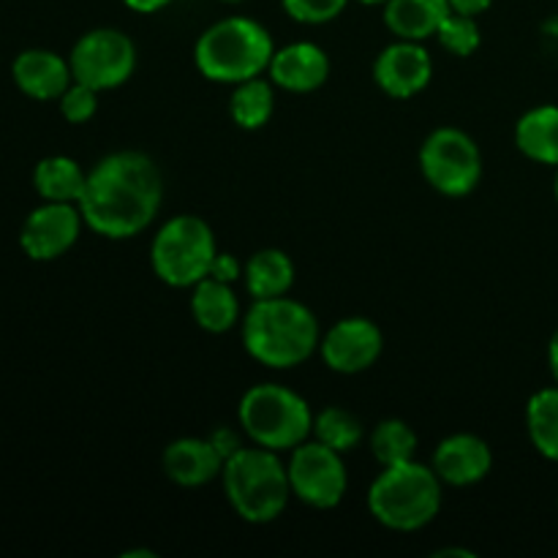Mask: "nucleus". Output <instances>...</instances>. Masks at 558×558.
I'll use <instances>...</instances> for the list:
<instances>
[{"label": "nucleus", "mask_w": 558, "mask_h": 558, "mask_svg": "<svg viewBox=\"0 0 558 558\" xmlns=\"http://www.w3.org/2000/svg\"><path fill=\"white\" fill-rule=\"evenodd\" d=\"M161 202L163 180L156 161L140 150H118L87 172L80 210L90 232L129 240L150 227Z\"/></svg>", "instance_id": "obj_1"}, {"label": "nucleus", "mask_w": 558, "mask_h": 558, "mask_svg": "<svg viewBox=\"0 0 558 558\" xmlns=\"http://www.w3.org/2000/svg\"><path fill=\"white\" fill-rule=\"evenodd\" d=\"M319 341L322 330L314 311L287 294L254 300L243 319L245 352L267 368H298L319 349Z\"/></svg>", "instance_id": "obj_2"}, {"label": "nucleus", "mask_w": 558, "mask_h": 558, "mask_svg": "<svg viewBox=\"0 0 558 558\" xmlns=\"http://www.w3.org/2000/svg\"><path fill=\"white\" fill-rule=\"evenodd\" d=\"M221 483L232 510L256 526L278 521L292 499L287 463L276 450L259 445L232 452L223 461Z\"/></svg>", "instance_id": "obj_3"}, {"label": "nucleus", "mask_w": 558, "mask_h": 558, "mask_svg": "<svg viewBox=\"0 0 558 558\" xmlns=\"http://www.w3.org/2000/svg\"><path fill=\"white\" fill-rule=\"evenodd\" d=\"M276 54L272 36L265 25L248 16H227L207 27L194 49L196 69L205 80L240 85L262 76Z\"/></svg>", "instance_id": "obj_4"}, {"label": "nucleus", "mask_w": 558, "mask_h": 558, "mask_svg": "<svg viewBox=\"0 0 558 558\" xmlns=\"http://www.w3.org/2000/svg\"><path fill=\"white\" fill-rule=\"evenodd\" d=\"M368 510L390 532H420L441 510L439 474L417 461L381 466L371 483Z\"/></svg>", "instance_id": "obj_5"}, {"label": "nucleus", "mask_w": 558, "mask_h": 558, "mask_svg": "<svg viewBox=\"0 0 558 558\" xmlns=\"http://www.w3.org/2000/svg\"><path fill=\"white\" fill-rule=\"evenodd\" d=\"M240 428L254 445L276 452H292L308 441L314 430V412L308 401L283 385H254L245 390L238 407Z\"/></svg>", "instance_id": "obj_6"}, {"label": "nucleus", "mask_w": 558, "mask_h": 558, "mask_svg": "<svg viewBox=\"0 0 558 558\" xmlns=\"http://www.w3.org/2000/svg\"><path fill=\"white\" fill-rule=\"evenodd\" d=\"M216 254V234L207 221L196 216H174L153 238L150 265L167 287L194 289L202 278L210 276Z\"/></svg>", "instance_id": "obj_7"}, {"label": "nucleus", "mask_w": 558, "mask_h": 558, "mask_svg": "<svg viewBox=\"0 0 558 558\" xmlns=\"http://www.w3.org/2000/svg\"><path fill=\"white\" fill-rule=\"evenodd\" d=\"M420 169L430 189L445 196H466L483 178V153L461 129H436L420 147Z\"/></svg>", "instance_id": "obj_8"}, {"label": "nucleus", "mask_w": 558, "mask_h": 558, "mask_svg": "<svg viewBox=\"0 0 558 558\" xmlns=\"http://www.w3.org/2000/svg\"><path fill=\"white\" fill-rule=\"evenodd\" d=\"M74 82L90 85L93 90H114L125 85L136 69V47L123 31L96 27L74 44L69 54Z\"/></svg>", "instance_id": "obj_9"}, {"label": "nucleus", "mask_w": 558, "mask_h": 558, "mask_svg": "<svg viewBox=\"0 0 558 558\" xmlns=\"http://www.w3.org/2000/svg\"><path fill=\"white\" fill-rule=\"evenodd\" d=\"M292 496L314 510H336L349 488L347 463L341 452L322 441H303L287 463Z\"/></svg>", "instance_id": "obj_10"}, {"label": "nucleus", "mask_w": 558, "mask_h": 558, "mask_svg": "<svg viewBox=\"0 0 558 558\" xmlns=\"http://www.w3.org/2000/svg\"><path fill=\"white\" fill-rule=\"evenodd\" d=\"M82 223H85V218H82L80 205H71V202H44L22 223V254L33 262L60 259L80 240Z\"/></svg>", "instance_id": "obj_11"}, {"label": "nucleus", "mask_w": 558, "mask_h": 558, "mask_svg": "<svg viewBox=\"0 0 558 558\" xmlns=\"http://www.w3.org/2000/svg\"><path fill=\"white\" fill-rule=\"evenodd\" d=\"M381 349H385V338H381L379 325L365 316L336 322L319 341V354L327 368L347 376L368 371L381 357Z\"/></svg>", "instance_id": "obj_12"}, {"label": "nucleus", "mask_w": 558, "mask_h": 558, "mask_svg": "<svg viewBox=\"0 0 558 558\" xmlns=\"http://www.w3.org/2000/svg\"><path fill=\"white\" fill-rule=\"evenodd\" d=\"M374 80L387 96L412 98L434 80V58L423 41L398 38L379 52L374 63Z\"/></svg>", "instance_id": "obj_13"}, {"label": "nucleus", "mask_w": 558, "mask_h": 558, "mask_svg": "<svg viewBox=\"0 0 558 558\" xmlns=\"http://www.w3.org/2000/svg\"><path fill=\"white\" fill-rule=\"evenodd\" d=\"M494 466L488 441L474 434H452L434 450V472L452 488H469L483 483Z\"/></svg>", "instance_id": "obj_14"}, {"label": "nucleus", "mask_w": 558, "mask_h": 558, "mask_svg": "<svg viewBox=\"0 0 558 558\" xmlns=\"http://www.w3.org/2000/svg\"><path fill=\"white\" fill-rule=\"evenodd\" d=\"M14 85L33 101H58L65 87L74 82L69 58H60L52 49H25L11 65Z\"/></svg>", "instance_id": "obj_15"}, {"label": "nucleus", "mask_w": 558, "mask_h": 558, "mask_svg": "<svg viewBox=\"0 0 558 558\" xmlns=\"http://www.w3.org/2000/svg\"><path fill=\"white\" fill-rule=\"evenodd\" d=\"M267 71H270L272 85L283 87L289 93H311L319 90L327 76H330V58L316 44L298 41L276 49Z\"/></svg>", "instance_id": "obj_16"}, {"label": "nucleus", "mask_w": 558, "mask_h": 558, "mask_svg": "<svg viewBox=\"0 0 558 558\" xmlns=\"http://www.w3.org/2000/svg\"><path fill=\"white\" fill-rule=\"evenodd\" d=\"M161 463L163 474L180 488H202L223 472V456L218 447L210 439H194V436L172 441L163 450Z\"/></svg>", "instance_id": "obj_17"}, {"label": "nucleus", "mask_w": 558, "mask_h": 558, "mask_svg": "<svg viewBox=\"0 0 558 558\" xmlns=\"http://www.w3.org/2000/svg\"><path fill=\"white\" fill-rule=\"evenodd\" d=\"M450 0H387L385 25L396 38L428 41L450 14Z\"/></svg>", "instance_id": "obj_18"}, {"label": "nucleus", "mask_w": 558, "mask_h": 558, "mask_svg": "<svg viewBox=\"0 0 558 558\" xmlns=\"http://www.w3.org/2000/svg\"><path fill=\"white\" fill-rule=\"evenodd\" d=\"M191 314L196 325L207 332H229L240 319V303L232 283H223L218 278H202L191 294Z\"/></svg>", "instance_id": "obj_19"}, {"label": "nucleus", "mask_w": 558, "mask_h": 558, "mask_svg": "<svg viewBox=\"0 0 558 558\" xmlns=\"http://www.w3.org/2000/svg\"><path fill=\"white\" fill-rule=\"evenodd\" d=\"M515 145L532 161L545 167H558V107L543 104L518 120Z\"/></svg>", "instance_id": "obj_20"}, {"label": "nucleus", "mask_w": 558, "mask_h": 558, "mask_svg": "<svg viewBox=\"0 0 558 558\" xmlns=\"http://www.w3.org/2000/svg\"><path fill=\"white\" fill-rule=\"evenodd\" d=\"M245 289L254 300H272L289 294L294 283V265L283 251H256L243 267Z\"/></svg>", "instance_id": "obj_21"}, {"label": "nucleus", "mask_w": 558, "mask_h": 558, "mask_svg": "<svg viewBox=\"0 0 558 558\" xmlns=\"http://www.w3.org/2000/svg\"><path fill=\"white\" fill-rule=\"evenodd\" d=\"M87 172L69 156H47L33 169V189L44 202H71L80 205Z\"/></svg>", "instance_id": "obj_22"}, {"label": "nucleus", "mask_w": 558, "mask_h": 558, "mask_svg": "<svg viewBox=\"0 0 558 558\" xmlns=\"http://www.w3.org/2000/svg\"><path fill=\"white\" fill-rule=\"evenodd\" d=\"M526 428L534 450L558 463V385L537 390L529 398Z\"/></svg>", "instance_id": "obj_23"}, {"label": "nucleus", "mask_w": 558, "mask_h": 558, "mask_svg": "<svg viewBox=\"0 0 558 558\" xmlns=\"http://www.w3.org/2000/svg\"><path fill=\"white\" fill-rule=\"evenodd\" d=\"M272 109H276V93H272L270 82L254 76V80L234 85L232 98H229V114H232L240 129H262V125L270 123Z\"/></svg>", "instance_id": "obj_24"}, {"label": "nucleus", "mask_w": 558, "mask_h": 558, "mask_svg": "<svg viewBox=\"0 0 558 558\" xmlns=\"http://www.w3.org/2000/svg\"><path fill=\"white\" fill-rule=\"evenodd\" d=\"M316 441L327 445L330 450L347 452L357 450L365 439V428L349 409L343 407H327L319 414H314V430H311Z\"/></svg>", "instance_id": "obj_25"}, {"label": "nucleus", "mask_w": 558, "mask_h": 558, "mask_svg": "<svg viewBox=\"0 0 558 558\" xmlns=\"http://www.w3.org/2000/svg\"><path fill=\"white\" fill-rule=\"evenodd\" d=\"M371 452L381 466H398V463L414 461L417 452V434L403 420H381L371 430Z\"/></svg>", "instance_id": "obj_26"}, {"label": "nucleus", "mask_w": 558, "mask_h": 558, "mask_svg": "<svg viewBox=\"0 0 558 558\" xmlns=\"http://www.w3.org/2000/svg\"><path fill=\"white\" fill-rule=\"evenodd\" d=\"M436 38H439V44L447 52L458 54V58H469L472 52H477L480 41H483L477 16L458 14V11H450V14H447V20L441 22Z\"/></svg>", "instance_id": "obj_27"}, {"label": "nucleus", "mask_w": 558, "mask_h": 558, "mask_svg": "<svg viewBox=\"0 0 558 558\" xmlns=\"http://www.w3.org/2000/svg\"><path fill=\"white\" fill-rule=\"evenodd\" d=\"M349 0H281L283 11L300 25H325L338 20Z\"/></svg>", "instance_id": "obj_28"}, {"label": "nucleus", "mask_w": 558, "mask_h": 558, "mask_svg": "<svg viewBox=\"0 0 558 558\" xmlns=\"http://www.w3.org/2000/svg\"><path fill=\"white\" fill-rule=\"evenodd\" d=\"M58 101H60V114H63L69 123L82 125L96 114L98 90H93L90 85H82V82H71Z\"/></svg>", "instance_id": "obj_29"}, {"label": "nucleus", "mask_w": 558, "mask_h": 558, "mask_svg": "<svg viewBox=\"0 0 558 558\" xmlns=\"http://www.w3.org/2000/svg\"><path fill=\"white\" fill-rule=\"evenodd\" d=\"M210 278H218V281L223 283H234L238 278H243V265H240L232 254H221V251H218L210 267Z\"/></svg>", "instance_id": "obj_30"}, {"label": "nucleus", "mask_w": 558, "mask_h": 558, "mask_svg": "<svg viewBox=\"0 0 558 558\" xmlns=\"http://www.w3.org/2000/svg\"><path fill=\"white\" fill-rule=\"evenodd\" d=\"M210 441L218 447V452H221V456H223V461H227V458L232 456V452H238L240 447H243V445H240L238 434H234V430H229V428H218L216 434L210 436Z\"/></svg>", "instance_id": "obj_31"}, {"label": "nucleus", "mask_w": 558, "mask_h": 558, "mask_svg": "<svg viewBox=\"0 0 558 558\" xmlns=\"http://www.w3.org/2000/svg\"><path fill=\"white\" fill-rule=\"evenodd\" d=\"M494 0H450V9L458 11V14L466 16H480L490 9Z\"/></svg>", "instance_id": "obj_32"}, {"label": "nucleus", "mask_w": 558, "mask_h": 558, "mask_svg": "<svg viewBox=\"0 0 558 558\" xmlns=\"http://www.w3.org/2000/svg\"><path fill=\"white\" fill-rule=\"evenodd\" d=\"M125 5H129L131 11H136V14H156V11L167 9L172 0H123Z\"/></svg>", "instance_id": "obj_33"}, {"label": "nucleus", "mask_w": 558, "mask_h": 558, "mask_svg": "<svg viewBox=\"0 0 558 558\" xmlns=\"http://www.w3.org/2000/svg\"><path fill=\"white\" fill-rule=\"evenodd\" d=\"M548 365H550V374H554V379L558 385V327H556L554 338H550V343H548Z\"/></svg>", "instance_id": "obj_34"}, {"label": "nucleus", "mask_w": 558, "mask_h": 558, "mask_svg": "<svg viewBox=\"0 0 558 558\" xmlns=\"http://www.w3.org/2000/svg\"><path fill=\"white\" fill-rule=\"evenodd\" d=\"M434 556L445 558V556H463V558H477V554H472V550H463V548H445V550H436Z\"/></svg>", "instance_id": "obj_35"}, {"label": "nucleus", "mask_w": 558, "mask_h": 558, "mask_svg": "<svg viewBox=\"0 0 558 558\" xmlns=\"http://www.w3.org/2000/svg\"><path fill=\"white\" fill-rule=\"evenodd\" d=\"M123 558H156L153 550H125Z\"/></svg>", "instance_id": "obj_36"}, {"label": "nucleus", "mask_w": 558, "mask_h": 558, "mask_svg": "<svg viewBox=\"0 0 558 558\" xmlns=\"http://www.w3.org/2000/svg\"><path fill=\"white\" fill-rule=\"evenodd\" d=\"M357 3H363V5H385L387 0H357Z\"/></svg>", "instance_id": "obj_37"}, {"label": "nucleus", "mask_w": 558, "mask_h": 558, "mask_svg": "<svg viewBox=\"0 0 558 558\" xmlns=\"http://www.w3.org/2000/svg\"><path fill=\"white\" fill-rule=\"evenodd\" d=\"M554 194H556V202H558V172H556V183H554Z\"/></svg>", "instance_id": "obj_38"}, {"label": "nucleus", "mask_w": 558, "mask_h": 558, "mask_svg": "<svg viewBox=\"0 0 558 558\" xmlns=\"http://www.w3.org/2000/svg\"><path fill=\"white\" fill-rule=\"evenodd\" d=\"M223 3H240V0H223Z\"/></svg>", "instance_id": "obj_39"}]
</instances>
